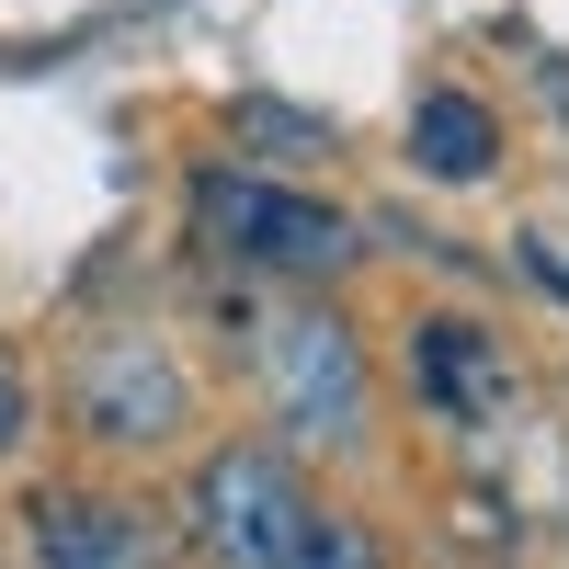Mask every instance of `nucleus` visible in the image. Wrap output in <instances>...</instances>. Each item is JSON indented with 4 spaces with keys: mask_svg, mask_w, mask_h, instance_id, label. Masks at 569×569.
I'll use <instances>...</instances> for the list:
<instances>
[{
    "mask_svg": "<svg viewBox=\"0 0 569 569\" xmlns=\"http://www.w3.org/2000/svg\"><path fill=\"white\" fill-rule=\"evenodd\" d=\"M217 330L240 353V388L273 421V445L297 456H353L376 433V365H365V330L319 297V284H217Z\"/></svg>",
    "mask_w": 569,
    "mask_h": 569,
    "instance_id": "f257e3e1",
    "label": "nucleus"
},
{
    "mask_svg": "<svg viewBox=\"0 0 569 569\" xmlns=\"http://www.w3.org/2000/svg\"><path fill=\"white\" fill-rule=\"evenodd\" d=\"M182 536L228 569H308V558H376L365 525L319 512L297 445H206L182 467Z\"/></svg>",
    "mask_w": 569,
    "mask_h": 569,
    "instance_id": "f03ea898",
    "label": "nucleus"
},
{
    "mask_svg": "<svg viewBox=\"0 0 569 569\" xmlns=\"http://www.w3.org/2000/svg\"><path fill=\"white\" fill-rule=\"evenodd\" d=\"M182 217H194V240L228 273H262V284H330V273L365 262V228L330 206V194L262 171V160H194Z\"/></svg>",
    "mask_w": 569,
    "mask_h": 569,
    "instance_id": "7ed1b4c3",
    "label": "nucleus"
},
{
    "mask_svg": "<svg viewBox=\"0 0 569 569\" xmlns=\"http://www.w3.org/2000/svg\"><path fill=\"white\" fill-rule=\"evenodd\" d=\"M58 410H69V433L91 456H160L194 421V365L171 342H149V330H114V342H80Z\"/></svg>",
    "mask_w": 569,
    "mask_h": 569,
    "instance_id": "20e7f679",
    "label": "nucleus"
},
{
    "mask_svg": "<svg viewBox=\"0 0 569 569\" xmlns=\"http://www.w3.org/2000/svg\"><path fill=\"white\" fill-rule=\"evenodd\" d=\"M399 388L421 421H445V433H501L512 410H525V365H512V342L490 319L467 308H421L399 330Z\"/></svg>",
    "mask_w": 569,
    "mask_h": 569,
    "instance_id": "39448f33",
    "label": "nucleus"
},
{
    "mask_svg": "<svg viewBox=\"0 0 569 569\" xmlns=\"http://www.w3.org/2000/svg\"><path fill=\"white\" fill-rule=\"evenodd\" d=\"M23 547L46 569H137V558L171 547V525L137 512V501H114V490H34L23 501Z\"/></svg>",
    "mask_w": 569,
    "mask_h": 569,
    "instance_id": "423d86ee",
    "label": "nucleus"
},
{
    "mask_svg": "<svg viewBox=\"0 0 569 569\" xmlns=\"http://www.w3.org/2000/svg\"><path fill=\"white\" fill-rule=\"evenodd\" d=\"M399 149H410V171L421 182H490L501 171V114L479 103V91H421V103H410V137H399Z\"/></svg>",
    "mask_w": 569,
    "mask_h": 569,
    "instance_id": "0eeeda50",
    "label": "nucleus"
},
{
    "mask_svg": "<svg viewBox=\"0 0 569 569\" xmlns=\"http://www.w3.org/2000/svg\"><path fill=\"white\" fill-rule=\"evenodd\" d=\"M228 137H240V160H262V171H284V160H330V149H342V126H330V114L273 103V91H240V103H228Z\"/></svg>",
    "mask_w": 569,
    "mask_h": 569,
    "instance_id": "6e6552de",
    "label": "nucleus"
},
{
    "mask_svg": "<svg viewBox=\"0 0 569 569\" xmlns=\"http://www.w3.org/2000/svg\"><path fill=\"white\" fill-rule=\"evenodd\" d=\"M34 410H46V399H34V365H23L12 342H0V467L23 456V433H34Z\"/></svg>",
    "mask_w": 569,
    "mask_h": 569,
    "instance_id": "1a4fd4ad",
    "label": "nucleus"
}]
</instances>
